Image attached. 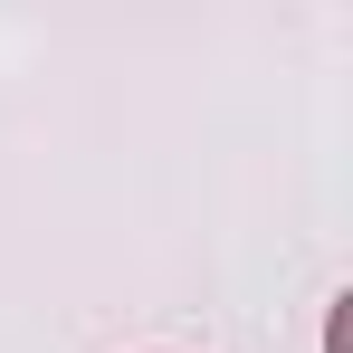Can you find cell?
I'll use <instances>...</instances> for the list:
<instances>
[]
</instances>
